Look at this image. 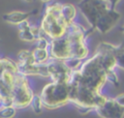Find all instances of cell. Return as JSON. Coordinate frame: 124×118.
Wrapping results in <instances>:
<instances>
[{
    "label": "cell",
    "mask_w": 124,
    "mask_h": 118,
    "mask_svg": "<svg viewBox=\"0 0 124 118\" xmlns=\"http://www.w3.org/2000/svg\"><path fill=\"white\" fill-rule=\"evenodd\" d=\"M48 52L50 59H56V60H62L65 61L69 58H71V48H70V43L66 36L50 40V44L48 46Z\"/></svg>",
    "instance_id": "obj_7"
},
{
    "label": "cell",
    "mask_w": 124,
    "mask_h": 118,
    "mask_svg": "<svg viewBox=\"0 0 124 118\" xmlns=\"http://www.w3.org/2000/svg\"><path fill=\"white\" fill-rule=\"evenodd\" d=\"M23 1H25V2H27V3H30V2H32L33 0H23Z\"/></svg>",
    "instance_id": "obj_26"
},
{
    "label": "cell",
    "mask_w": 124,
    "mask_h": 118,
    "mask_svg": "<svg viewBox=\"0 0 124 118\" xmlns=\"http://www.w3.org/2000/svg\"><path fill=\"white\" fill-rule=\"evenodd\" d=\"M113 99H114V101H115L120 106L124 107V93H121V94L117 95V96L114 97Z\"/></svg>",
    "instance_id": "obj_22"
},
{
    "label": "cell",
    "mask_w": 124,
    "mask_h": 118,
    "mask_svg": "<svg viewBox=\"0 0 124 118\" xmlns=\"http://www.w3.org/2000/svg\"><path fill=\"white\" fill-rule=\"evenodd\" d=\"M105 1L108 3L109 7H110L112 10H116V6L118 5V3H119L121 0H105Z\"/></svg>",
    "instance_id": "obj_23"
},
{
    "label": "cell",
    "mask_w": 124,
    "mask_h": 118,
    "mask_svg": "<svg viewBox=\"0 0 124 118\" xmlns=\"http://www.w3.org/2000/svg\"><path fill=\"white\" fill-rule=\"evenodd\" d=\"M32 54L36 64H46L50 59L48 49H41L35 47L32 50Z\"/></svg>",
    "instance_id": "obj_12"
},
{
    "label": "cell",
    "mask_w": 124,
    "mask_h": 118,
    "mask_svg": "<svg viewBox=\"0 0 124 118\" xmlns=\"http://www.w3.org/2000/svg\"><path fill=\"white\" fill-rule=\"evenodd\" d=\"M34 95L35 94L31 88L28 77L16 74L15 83L12 88L13 106L16 109H23L30 106Z\"/></svg>",
    "instance_id": "obj_5"
},
{
    "label": "cell",
    "mask_w": 124,
    "mask_h": 118,
    "mask_svg": "<svg viewBox=\"0 0 124 118\" xmlns=\"http://www.w3.org/2000/svg\"><path fill=\"white\" fill-rule=\"evenodd\" d=\"M62 4L59 2L47 4L41 20V28L49 40L59 39L65 36L67 24L61 16Z\"/></svg>",
    "instance_id": "obj_3"
},
{
    "label": "cell",
    "mask_w": 124,
    "mask_h": 118,
    "mask_svg": "<svg viewBox=\"0 0 124 118\" xmlns=\"http://www.w3.org/2000/svg\"><path fill=\"white\" fill-rule=\"evenodd\" d=\"M46 66L51 81L58 83H68L72 71L67 67L64 61L49 59L46 63Z\"/></svg>",
    "instance_id": "obj_6"
},
{
    "label": "cell",
    "mask_w": 124,
    "mask_h": 118,
    "mask_svg": "<svg viewBox=\"0 0 124 118\" xmlns=\"http://www.w3.org/2000/svg\"><path fill=\"white\" fill-rule=\"evenodd\" d=\"M61 16L64 19L67 26L72 24L75 21V18L77 17V8H76V6L71 4V3L62 4Z\"/></svg>",
    "instance_id": "obj_10"
},
{
    "label": "cell",
    "mask_w": 124,
    "mask_h": 118,
    "mask_svg": "<svg viewBox=\"0 0 124 118\" xmlns=\"http://www.w3.org/2000/svg\"><path fill=\"white\" fill-rule=\"evenodd\" d=\"M16 108L13 105L5 106L0 109V118H15L16 115Z\"/></svg>",
    "instance_id": "obj_16"
},
{
    "label": "cell",
    "mask_w": 124,
    "mask_h": 118,
    "mask_svg": "<svg viewBox=\"0 0 124 118\" xmlns=\"http://www.w3.org/2000/svg\"><path fill=\"white\" fill-rule=\"evenodd\" d=\"M79 71L81 74V80L78 84L93 92L102 93V90L108 81L106 72L101 64L100 57L96 52H94L91 57L82 61Z\"/></svg>",
    "instance_id": "obj_2"
},
{
    "label": "cell",
    "mask_w": 124,
    "mask_h": 118,
    "mask_svg": "<svg viewBox=\"0 0 124 118\" xmlns=\"http://www.w3.org/2000/svg\"><path fill=\"white\" fill-rule=\"evenodd\" d=\"M106 75H107V81L108 82L111 83L115 87H118L119 86V79H118V76H117L115 71L114 72L108 73V74H106Z\"/></svg>",
    "instance_id": "obj_20"
},
{
    "label": "cell",
    "mask_w": 124,
    "mask_h": 118,
    "mask_svg": "<svg viewBox=\"0 0 124 118\" xmlns=\"http://www.w3.org/2000/svg\"><path fill=\"white\" fill-rule=\"evenodd\" d=\"M112 51L115 58L116 68H119L124 71V44H120L118 45H112Z\"/></svg>",
    "instance_id": "obj_11"
},
{
    "label": "cell",
    "mask_w": 124,
    "mask_h": 118,
    "mask_svg": "<svg viewBox=\"0 0 124 118\" xmlns=\"http://www.w3.org/2000/svg\"><path fill=\"white\" fill-rule=\"evenodd\" d=\"M16 26H17L18 31H26V30H29V29H30L31 24H30V22H29L28 19H27V20H24V21L20 22V23H19L18 25H16Z\"/></svg>",
    "instance_id": "obj_21"
},
{
    "label": "cell",
    "mask_w": 124,
    "mask_h": 118,
    "mask_svg": "<svg viewBox=\"0 0 124 118\" xmlns=\"http://www.w3.org/2000/svg\"><path fill=\"white\" fill-rule=\"evenodd\" d=\"M18 37L21 41L23 42H27V43H33L36 42L35 37L33 36V34L30 32V30H26V31H18Z\"/></svg>",
    "instance_id": "obj_18"
},
{
    "label": "cell",
    "mask_w": 124,
    "mask_h": 118,
    "mask_svg": "<svg viewBox=\"0 0 124 118\" xmlns=\"http://www.w3.org/2000/svg\"><path fill=\"white\" fill-rule=\"evenodd\" d=\"M49 44H50V40L47 37H42V38H39L38 40H36L35 47L41 48V49H48Z\"/></svg>",
    "instance_id": "obj_19"
},
{
    "label": "cell",
    "mask_w": 124,
    "mask_h": 118,
    "mask_svg": "<svg viewBox=\"0 0 124 118\" xmlns=\"http://www.w3.org/2000/svg\"><path fill=\"white\" fill-rule=\"evenodd\" d=\"M16 74H13L9 71H4L1 74H0V79L2 80V82L4 84H6L8 87L13 88L14 83H15V79H16Z\"/></svg>",
    "instance_id": "obj_15"
},
{
    "label": "cell",
    "mask_w": 124,
    "mask_h": 118,
    "mask_svg": "<svg viewBox=\"0 0 124 118\" xmlns=\"http://www.w3.org/2000/svg\"><path fill=\"white\" fill-rule=\"evenodd\" d=\"M64 62L71 71L78 70L80 68L81 64H82V60H79V59H77V58H69V59L65 60Z\"/></svg>",
    "instance_id": "obj_17"
},
{
    "label": "cell",
    "mask_w": 124,
    "mask_h": 118,
    "mask_svg": "<svg viewBox=\"0 0 124 118\" xmlns=\"http://www.w3.org/2000/svg\"><path fill=\"white\" fill-rule=\"evenodd\" d=\"M40 97L45 108L56 109L69 103L70 89L67 83L51 81L43 87Z\"/></svg>",
    "instance_id": "obj_4"
},
{
    "label": "cell",
    "mask_w": 124,
    "mask_h": 118,
    "mask_svg": "<svg viewBox=\"0 0 124 118\" xmlns=\"http://www.w3.org/2000/svg\"><path fill=\"white\" fill-rule=\"evenodd\" d=\"M30 106L33 110L34 113L36 114H40L42 113L43 111V108H44V105H43V103H42V99L40 97V94H35L32 98V101H31V103H30Z\"/></svg>",
    "instance_id": "obj_14"
},
{
    "label": "cell",
    "mask_w": 124,
    "mask_h": 118,
    "mask_svg": "<svg viewBox=\"0 0 124 118\" xmlns=\"http://www.w3.org/2000/svg\"><path fill=\"white\" fill-rule=\"evenodd\" d=\"M120 31H121V32H122V33H123V35H124V25H123V26H121V27H120Z\"/></svg>",
    "instance_id": "obj_25"
},
{
    "label": "cell",
    "mask_w": 124,
    "mask_h": 118,
    "mask_svg": "<svg viewBox=\"0 0 124 118\" xmlns=\"http://www.w3.org/2000/svg\"><path fill=\"white\" fill-rule=\"evenodd\" d=\"M101 118H123L124 107L120 106L113 98H108L106 103L94 109Z\"/></svg>",
    "instance_id": "obj_8"
},
{
    "label": "cell",
    "mask_w": 124,
    "mask_h": 118,
    "mask_svg": "<svg viewBox=\"0 0 124 118\" xmlns=\"http://www.w3.org/2000/svg\"><path fill=\"white\" fill-rule=\"evenodd\" d=\"M17 63L20 64H33L35 63L32 50L22 49L17 53Z\"/></svg>",
    "instance_id": "obj_13"
},
{
    "label": "cell",
    "mask_w": 124,
    "mask_h": 118,
    "mask_svg": "<svg viewBox=\"0 0 124 118\" xmlns=\"http://www.w3.org/2000/svg\"><path fill=\"white\" fill-rule=\"evenodd\" d=\"M78 8L90 28L101 34L110 31L121 17L120 13L112 10L105 0H80Z\"/></svg>",
    "instance_id": "obj_1"
},
{
    "label": "cell",
    "mask_w": 124,
    "mask_h": 118,
    "mask_svg": "<svg viewBox=\"0 0 124 118\" xmlns=\"http://www.w3.org/2000/svg\"><path fill=\"white\" fill-rule=\"evenodd\" d=\"M33 14H37V10H33V12H20V11H14L7 14H4L2 15V18L5 22L13 24V25H18L20 22L27 20L30 15Z\"/></svg>",
    "instance_id": "obj_9"
},
{
    "label": "cell",
    "mask_w": 124,
    "mask_h": 118,
    "mask_svg": "<svg viewBox=\"0 0 124 118\" xmlns=\"http://www.w3.org/2000/svg\"><path fill=\"white\" fill-rule=\"evenodd\" d=\"M42 3H45V4H47V3H49L51 0H40Z\"/></svg>",
    "instance_id": "obj_24"
}]
</instances>
